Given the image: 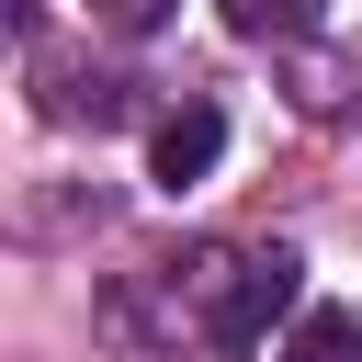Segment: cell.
I'll return each instance as SVG.
<instances>
[{
	"label": "cell",
	"mask_w": 362,
	"mask_h": 362,
	"mask_svg": "<svg viewBox=\"0 0 362 362\" xmlns=\"http://www.w3.org/2000/svg\"><path fill=\"white\" fill-rule=\"evenodd\" d=\"M294 294H305V260H294L283 238H272V249H226L204 339H215V351H260V339H272V317H294Z\"/></svg>",
	"instance_id": "6da1fadb"
},
{
	"label": "cell",
	"mask_w": 362,
	"mask_h": 362,
	"mask_svg": "<svg viewBox=\"0 0 362 362\" xmlns=\"http://www.w3.org/2000/svg\"><path fill=\"white\" fill-rule=\"evenodd\" d=\"M317 11H328V0H226V34H249V45L272 34V45H283V34H305Z\"/></svg>",
	"instance_id": "277c9868"
},
{
	"label": "cell",
	"mask_w": 362,
	"mask_h": 362,
	"mask_svg": "<svg viewBox=\"0 0 362 362\" xmlns=\"http://www.w3.org/2000/svg\"><path fill=\"white\" fill-rule=\"evenodd\" d=\"M215 158H226V113H215V102H181V113H158V124H147V170H158L170 192H192Z\"/></svg>",
	"instance_id": "7a4b0ae2"
},
{
	"label": "cell",
	"mask_w": 362,
	"mask_h": 362,
	"mask_svg": "<svg viewBox=\"0 0 362 362\" xmlns=\"http://www.w3.org/2000/svg\"><path fill=\"white\" fill-rule=\"evenodd\" d=\"M283 362H362V305H305Z\"/></svg>",
	"instance_id": "3957f363"
},
{
	"label": "cell",
	"mask_w": 362,
	"mask_h": 362,
	"mask_svg": "<svg viewBox=\"0 0 362 362\" xmlns=\"http://www.w3.org/2000/svg\"><path fill=\"white\" fill-rule=\"evenodd\" d=\"M90 23L102 34H147V23H170V0H90Z\"/></svg>",
	"instance_id": "5b68a950"
}]
</instances>
